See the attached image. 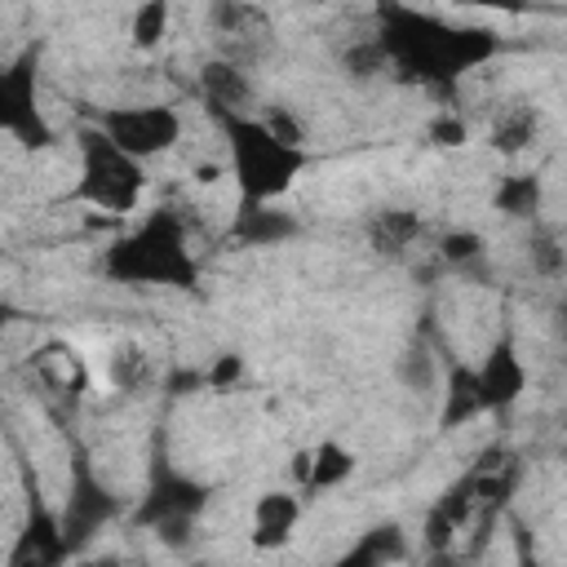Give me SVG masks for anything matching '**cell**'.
Returning a JSON list of instances; mask_svg holds the SVG:
<instances>
[{
  "label": "cell",
  "mask_w": 567,
  "mask_h": 567,
  "mask_svg": "<svg viewBox=\"0 0 567 567\" xmlns=\"http://www.w3.org/2000/svg\"><path fill=\"white\" fill-rule=\"evenodd\" d=\"M377 49L385 58V71H399L412 84L452 89L461 75L478 71L501 53V35L470 22H447L439 13H425L403 0H385L377 18Z\"/></svg>",
  "instance_id": "1"
},
{
  "label": "cell",
  "mask_w": 567,
  "mask_h": 567,
  "mask_svg": "<svg viewBox=\"0 0 567 567\" xmlns=\"http://www.w3.org/2000/svg\"><path fill=\"white\" fill-rule=\"evenodd\" d=\"M106 279L128 288H195L199 266L190 257V235L177 208H151L133 230L111 239L102 257Z\"/></svg>",
  "instance_id": "2"
},
{
  "label": "cell",
  "mask_w": 567,
  "mask_h": 567,
  "mask_svg": "<svg viewBox=\"0 0 567 567\" xmlns=\"http://www.w3.org/2000/svg\"><path fill=\"white\" fill-rule=\"evenodd\" d=\"M213 120L226 137V155H230L226 168L239 186V199H279V195L292 190V182L310 164L306 146H292V142L275 137L270 124L248 115V111L221 106V111H213Z\"/></svg>",
  "instance_id": "3"
},
{
  "label": "cell",
  "mask_w": 567,
  "mask_h": 567,
  "mask_svg": "<svg viewBox=\"0 0 567 567\" xmlns=\"http://www.w3.org/2000/svg\"><path fill=\"white\" fill-rule=\"evenodd\" d=\"M75 146H80V177L71 186V199L106 213V217H128L137 213L142 204V190H146V168L142 159L124 155L97 124H84L75 133Z\"/></svg>",
  "instance_id": "4"
},
{
  "label": "cell",
  "mask_w": 567,
  "mask_h": 567,
  "mask_svg": "<svg viewBox=\"0 0 567 567\" xmlns=\"http://www.w3.org/2000/svg\"><path fill=\"white\" fill-rule=\"evenodd\" d=\"M0 133L18 146L40 151L53 142V124L40 106V53L22 49L13 62L0 66Z\"/></svg>",
  "instance_id": "5"
},
{
  "label": "cell",
  "mask_w": 567,
  "mask_h": 567,
  "mask_svg": "<svg viewBox=\"0 0 567 567\" xmlns=\"http://www.w3.org/2000/svg\"><path fill=\"white\" fill-rule=\"evenodd\" d=\"M97 128L133 159H155L177 146L182 137V115L168 102H128V106H106L97 115Z\"/></svg>",
  "instance_id": "6"
},
{
  "label": "cell",
  "mask_w": 567,
  "mask_h": 567,
  "mask_svg": "<svg viewBox=\"0 0 567 567\" xmlns=\"http://www.w3.org/2000/svg\"><path fill=\"white\" fill-rule=\"evenodd\" d=\"M120 514V496L93 474V465L80 456L71 465V487H66V501H62V540H66V554L80 549L84 540H93L111 518Z\"/></svg>",
  "instance_id": "7"
},
{
  "label": "cell",
  "mask_w": 567,
  "mask_h": 567,
  "mask_svg": "<svg viewBox=\"0 0 567 567\" xmlns=\"http://www.w3.org/2000/svg\"><path fill=\"white\" fill-rule=\"evenodd\" d=\"M208 505V487L195 483L190 474L173 470V465H155L146 496L137 505V523L146 527H164V523H195V514Z\"/></svg>",
  "instance_id": "8"
},
{
  "label": "cell",
  "mask_w": 567,
  "mask_h": 567,
  "mask_svg": "<svg viewBox=\"0 0 567 567\" xmlns=\"http://www.w3.org/2000/svg\"><path fill=\"white\" fill-rule=\"evenodd\" d=\"M474 372V394H478V412H509L523 394H527V363L514 350V341H496Z\"/></svg>",
  "instance_id": "9"
},
{
  "label": "cell",
  "mask_w": 567,
  "mask_h": 567,
  "mask_svg": "<svg viewBox=\"0 0 567 567\" xmlns=\"http://www.w3.org/2000/svg\"><path fill=\"white\" fill-rule=\"evenodd\" d=\"M301 523V496L297 492H284V487H270L252 501V514H248V540L257 549H279L292 540Z\"/></svg>",
  "instance_id": "10"
},
{
  "label": "cell",
  "mask_w": 567,
  "mask_h": 567,
  "mask_svg": "<svg viewBox=\"0 0 567 567\" xmlns=\"http://www.w3.org/2000/svg\"><path fill=\"white\" fill-rule=\"evenodd\" d=\"M9 558H13V563H58V558H66L62 523H58V514H53L40 496H31V505H27V523H22L18 545H13Z\"/></svg>",
  "instance_id": "11"
},
{
  "label": "cell",
  "mask_w": 567,
  "mask_h": 567,
  "mask_svg": "<svg viewBox=\"0 0 567 567\" xmlns=\"http://www.w3.org/2000/svg\"><path fill=\"white\" fill-rule=\"evenodd\" d=\"M297 235V217L284 213L275 199H239L235 213V239L248 248H275Z\"/></svg>",
  "instance_id": "12"
},
{
  "label": "cell",
  "mask_w": 567,
  "mask_h": 567,
  "mask_svg": "<svg viewBox=\"0 0 567 567\" xmlns=\"http://www.w3.org/2000/svg\"><path fill=\"white\" fill-rule=\"evenodd\" d=\"M354 465H359V456H354L341 439H323V443H315V447L301 456L297 470H301V487L315 496V492H332V487L350 483Z\"/></svg>",
  "instance_id": "13"
},
{
  "label": "cell",
  "mask_w": 567,
  "mask_h": 567,
  "mask_svg": "<svg viewBox=\"0 0 567 567\" xmlns=\"http://www.w3.org/2000/svg\"><path fill=\"white\" fill-rule=\"evenodd\" d=\"M421 230H425V226H421V217H416L412 208H381V213L368 221V244H372L377 257L399 261V257H408V252L416 248Z\"/></svg>",
  "instance_id": "14"
},
{
  "label": "cell",
  "mask_w": 567,
  "mask_h": 567,
  "mask_svg": "<svg viewBox=\"0 0 567 567\" xmlns=\"http://www.w3.org/2000/svg\"><path fill=\"white\" fill-rule=\"evenodd\" d=\"M540 133V111L532 102H509L492 115L487 124V142L496 155H523Z\"/></svg>",
  "instance_id": "15"
},
{
  "label": "cell",
  "mask_w": 567,
  "mask_h": 567,
  "mask_svg": "<svg viewBox=\"0 0 567 567\" xmlns=\"http://www.w3.org/2000/svg\"><path fill=\"white\" fill-rule=\"evenodd\" d=\"M399 558H408V536H403L399 523L368 527L354 540V549L346 554V563H354V567H385V563H399Z\"/></svg>",
  "instance_id": "16"
},
{
  "label": "cell",
  "mask_w": 567,
  "mask_h": 567,
  "mask_svg": "<svg viewBox=\"0 0 567 567\" xmlns=\"http://www.w3.org/2000/svg\"><path fill=\"white\" fill-rule=\"evenodd\" d=\"M199 80H204V93H208V106L213 111H221V106H235V111H248V97H252V84H248V75L239 71V66H230V62H208L204 71H199Z\"/></svg>",
  "instance_id": "17"
},
{
  "label": "cell",
  "mask_w": 567,
  "mask_h": 567,
  "mask_svg": "<svg viewBox=\"0 0 567 567\" xmlns=\"http://www.w3.org/2000/svg\"><path fill=\"white\" fill-rule=\"evenodd\" d=\"M492 208L505 213V217H536L540 213V177L536 173H509L496 182V195H492Z\"/></svg>",
  "instance_id": "18"
},
{
  "label": "cell",
  "mask_w": 567,
  "mask_h": 567,
  "mask_svg": "<svg viewBox=\"0 0 567 567\" xmlns=\"http://www.w3.org/2000/svg\"><path fill=\"white\" fill-rule=\"evenodd\" d=\"M168 18H173L168 0H142V4L133 9V22H128V44L142 49V53L159 49L164 35H168Z\"/></svg>",
  "instance_id": "19"
},
{
  "label": "cell",
  "mask_w": 567,
  "mask_h": 567,
  "mask_svg": "<svg viewBox=\"0 0 567 567\" xmlns=\"http://www.w3.org/2000/svg\"><path fill=\"white\" fill-rule=\"evenodd\" d=\"M478 412V394H474V372L470 368H452L447 372V390H443V425H461Z\"/></svg>",
  "instance_id": "20"
},
{
  "label": "cell",
  "mask_w": 567,
  "mask_h": 567,
  "mask_svg": "<svg viewBox=\"0 0 567 567\" xmlns=\"http://www.w3.org/2000/svg\"><path fill=\"white\" fill-rule=\"evenodd\" d=\"M425 137H430V146H439V151H456V146L470 142V124H465L461 115H452V111H439V115L425 124Z\"/></svg>",
  "instance_id": "21"
},
{
  "label": "cell",
  "mask_w": 567,
  "mask_h": 567,
  "mask_svg": "<svg viewBox=\"0 0 567 567\" xmlns=\"http://www.w3.org/2000/svg\"><path fill=\"white\" fill-rule=\"evenodd\" d=\"M439 257L447 266H470V261L483 257V235H474V230H447L439 239Z\"/></svg>",
  "instance_id": "22"
},
{
  "label": "cell",
  "mask_w": 567,
  "mask_h": 567,
  "mask_svg": "<svg viewBox=\"0 0 567 567\" xmlns=\"http://www.w3.org/2000/svg\"><path fill=\"white\" fill-rule=\"evenodd\" d=\"M111 381L115 390H142L151 381V368H146V354L142 350H120L111 359Z\"/></svg>",
  "instance_id": "23"
},
{
  "label": "cell",
  "mask_w": 567,
  "mask_h": 567,
  "mask_svg": "<svg viewBox=\"0 0 567 567\" xmlns=\"http://www.w3.org/2000/svg\"><path fill=\"white\" fill-rule=\"evenodd\" d=\"M346 66H350V75H377V71H385V58H381L377 40L368 35V40H359V44L346 53Z\"/></svg>",
  "instance_id": "24"
},
{
  "label": "cell",
  "mask_w": 567,
  "mask_h": 567,
  "mask_svg": "<svg viewBox=\"0 0 567 567\" xmlns=\"http://www.w3.org/2000/svg\"><path fill=\"white\" fill-rule=\"evenodd\" d=\"M239 377H244V359H239V354H221V359L208 368L204 385H208V390H230Z\"/></svg>",
  "instance_id": "25"
},
{
  "label": "cell",
  "mask_w": 567,
  "mask_h": 567,
  "mask_svg": "<svg viewBox=\"0 0 567 567\" xmlns=\"http://www.w3.org/2000/svg\"><path fill=\"white\" fill-rule=\"evenodd\" d=\"M532 257H540V270H549V275H558V266H563V252H558V239H554V235L536 239Z\"/></svg>",
  "instance_id": "26"
},
{
  "label": "cell",
  "mask_w": 567,
  "mask_h": 567,
  "mask_svg": "<svg viewBox=\"0 0 567 567\" xmlns=\"http://www.w3.org/2000/svg\"><path fill=\"white\" fill-rule=\"evenodd\" d=\"M461 9H496V13H527V0H452Z\"/></svg>",
  "instance_id": "27"
},
{
  "label": "cell",
  "mask_w": 567,
  "mask_h": 567,
  "mask_svg": "<svg viewBox=\"0 0 567 567\" xmlns=\"http://www.w3.org/2000/svg\"><path fill=\"white\" fill-rule=\"evenodd\" d=\"M221 164H195V182H204V186H213V182H221Z\"/></svg>",
  "instance_id": "28"
}]
</instances>
